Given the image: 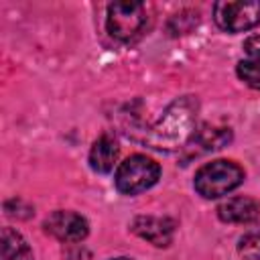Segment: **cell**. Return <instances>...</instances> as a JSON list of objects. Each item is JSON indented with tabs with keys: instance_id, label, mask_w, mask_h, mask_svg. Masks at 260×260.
<instances>
[{
	"instance_id": "obj_9",
	"label": "cell",
	"mask_w": 260,
	"mask_h": 260,
	"mask_svg": "<svg viewBox=\"0 0 260 260\" xmlns=\"http://www.w3.org/2000/svg\"><path fill=\"white\" fill-rule=\"evenodd\" d=\"M232 140V130L230 128H219V126H201L195 130L187 146L193 152H209L225 146Z\"/></svg>"
},
{
	"instance_id": "obj_7",
	"label": "cell",
	"mask_w": 260,
	"mask_h": 260,
	"mask_svg": "<svg viewBox=\"0 0 260 260\" xmlns=\"http://www.w3.org/2000/svg\"><path fill=\"white\" fill-rule=\"evenodd\" d=\"M130 230L150 242L156 248H167L173 242V234H175V221L169 217H156V215H138L132 219Z\"/></svg>"
},
{
	"instance_id": "obj_3",
	"label": "cell",
	"mask_w": 260,
	"mask_h": 260,
	"mask_svg": "<svg viewBox=\"0 0 260 260\" xmlns=\"http://www.w3.org/2000/svg\"><path fill=\"white\" fill-rule=\"evenodd\" d=\"M160 179V165L146 154H132L116 169L114 183L124 195H138Z\"/></svg>"
},
{
	"instance_id": "obj_11",
	"label": "cell",
	"mask_w": 260,
	"mask_h": 260,
	"mask_svg": "<svg viewBox=\"0 0 260 260\" xmlns=\"http://www.w3.org/2000/svg\"><path fill=\"white\" fill-rule=\"evenodd\" d=\"M0 260H35L28 242L12 228H4L0 234Z\"/></svg>"
},
{
	"instance_id": "obj_6",
	"label": "cell",
	"mask_w": 260,
	"mask_h": 260,
	"mask_svg": "<svg viewBox=\"0 0 260 260\" xmlns=\"http://www.w3.org/2000/svg\"><path fill=\"white\" fill-rule=\"evenodd\" d=\"M45 230L61 242H81L89 234V223L75 211H53L45 219Z\"/></svg>"
},
{
	"instance_id": "obj_14",
	"label": "cell",
	"mask_w": 260,
	"mask_h": 260,
	"mask_svg": "<svg viewBox=\"0 0 260 260\" xmlns=\"http://www.w3.org/2000/svg\"><path fill=\"white\" fill-rule=\"evenodd\" d=\"M244 53H246V59L260 63V37L258 35L248 37L244 41Z\"/></svg>"
},
{
	"instance_id": "obj_13",
	"label": "cell",
	"mask_w": 260,
	"mask_h": 260,
	"mask_svg": "<svg viewBox=\"0 0 260 260\" xmlns=\"http://www.w3.org/2000/svg\"><path fill=\"white\" fill-rule=\"evenodd\" d=\"M236 71H238V77H240L246 85H250V87H254V89H260V63L250 61V59H242V61L238 63Z\"/></svg>"
},
{
	"instance_id": "obj_5",
	"label": "cell",
	"mask_w": 260,
	"mask_h": 260,
	"mask_svg": "<svg viewBox=\"0 0 260 260\" xmlns=\"http://www.w3.org/2000/svg\"><path fill=\"white\" fill-rule=\"evenodd\" d=\"M215 24L225 32H244L260 24V2L238 0V2H215L213 4Z\"/></svg>"
},
{
	"instance_id": "obj_2",
	"label": "cell",
	"mask_w": 260,
	"mask_h": 260,
	"mask_svg": "<svg viewBox=\"0 0 260 260\" xmlns=\"http://www.w3.org/2000/svg\"><path fill=\"white\" fill-rule=\"evenodd\" d=\"M244 177L246 173L238 162L228 160V158H217V160L205 162L195 173L193 187L201 197L217 199L238 189L244 183Z\"/></svg>"
},
{
	"instance_id": "obj_8",
	"label": "cell",
	"mask_w": 260,
	"mask_h": 260,
	"mask_svg": "<svg viewBox=\"0 0 260 260\" xmlns=\"http://www.w3.org/2000/svg\"><path fill=\"white\" fill-rule=\"evenodd\" d=\"M217 217L225 223H250L260 217V203L254 197H230L217 205Z\"/></svg>"
},
{
	"instance_id": "obj_15",
	"label": "cell",
	"mask_w": 260,
	"mask_h": 260,
	"mask_svg": "<svg viewBox=\"0 0 260 260\" xmlns=\"http://www.w3.org/2000/svg\"><path fill=\"white\" fill-rule=\"evenodd\" d=\"M110 260H132V258H126V256H118V258H110Z\"/></svg>"
},
{
	"instance_id": "obj_12",
	"label": "cell",
	"mask_w": 260,
	"mask_h": 260,
	"mask_svg": "<svg viewBox=\"0 0 260 260\" xmlns=\"http://www.w3.org/2000/svg\"><path fill=\"white\" fill-rule=\"evenodd\" d=\"M238 252L246 260H260V225L248 230L238 240Z\"/></svg>"
},
{
	"instance_id": "obj_4",
	"label": "cell",
	"mask_w": 260,
	"mask_h": 260,
	"mask_svg": "<svg viewBox=\"0 0 260 260\" xmlns=\"http://www.w3.org/2000/svg\"><path fill=\"white\" fill-rule=\"evenodd\" d=\"M148 20V6L144 2H112L108 6L106 28L112 39L128 43L142 35Z\"/></svg>"
},
{
	"instance_id": "obj_1",
	"label": "cell",
	"mask_w": 260,
	"mask_h": 260,
	"mask_svg": "<svg viewBox=\"0 0 260 260\" xmlns=\"http://www.w3.org/2000/svg\"><path fill=\"white\" fill-rule=\"evenodd\" d=\"M197 112H199L197 98L181 95L165 108V112L154 124L142 126L140 130H126V134L136 142L146 144L152 150H160V152L181 150L183 146H187V142L197 130L195 128Z\"/></svg>"
},
{
	"instance_id": "obj_10",
	"label": "cell",
	"mask_w": 260,
	"mask_h": 260,
	"mask_svg": "<svg viewBox=\"0 0 260 260\" xmlns=\"http://www.w3.org/2000/svg\"><path fill=\"white\" fill-rule=\"evenodd\" d=\"M118 144L114 142V138H110L108 134L100 136L91 150H89V167L95 171V173H110L118 160Z\"/></svg>"
}]
</instances>
